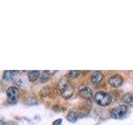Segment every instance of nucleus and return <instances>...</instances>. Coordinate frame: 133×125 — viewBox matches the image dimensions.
Here are the masks:
<instances>
[{
  "instance_id": "nucleus-5",
  "label": "nucleus",
  "mask_w": 133,
  "mask_h": 125,
  "mask_svg": "<svg viewBox=\"0 0 133 125\" xmlns=\"http://www.w3.org/2000/svg\"><path fill=\"white\" fill-rule=\"evenodd\" d=\"M73 93H74V88L69 83V84L61 92V94L63 98H69L73 95Z\"/></svg>"
},
{
  "instance_id": "nucleus-10",
  "label": "nucleus",
  "mask_w": 133,
  "mask_h": 125,
  "mask_svg": "<svg viewBox=\"0 0 133 125\" xmlns=\"http://www.w3.org/2000/svg\"><path fill=\"white\" fill-rule=\"evenodd\" d=\"M68 84L69 83L68 81V78H66V77L62 78L59 80V82H58V89H59L60 92H62V90H63Z\"/></svg>"
},
{
  "instance_id": "nucleus-1",
  "label": "nucleus",
  "mask_w": 133,
  "mask_h": 125,
  "mask_svg": "<svg viewBox=\"0 0 133 125\" xmlns=\"http://www.w3.org/2000/svg\"><path fill=\"white\" fill-rule=\"evenodd\" d=\"M93 98L95 102L100 106H107L111 102V95L109 93H105V92H97Z\"/></svg>"
},
{
  "instance_id": "nucleus-2",
  "label": "nucleus",
  "mask_w": 133,
  "mask_h": 125,
  "mask_svg": "<svg viewBox=\"0 0 133 125\" xmlns=\"http://www.w3.org/2000/svg\"><path fill=\"white\" fill-rule=\"evenodd\" d=\"M127 107L126 105H120L115 108L114 109L111 111V116L112 118L119 119V118H122V117H124L125 114H127Z\"/></svg>"
},
{
  "instance_id": "nucleus-6",
  "label": "nucleus",
  "mask_w": 133,
  "mask_h": 125,
  "mask_svg": "<svg viewBox=\"0 0 133 125\" xmlns=\"http://www.w3.org/2000/svg\"><path fill=\"white\" fill-rule=\"evenodd\" d=\"M79 94H80L82 98H87V99H90L92 97V92L91 89L88 87H84L79 90Z\"/></svg>"
},
{
  "instance_id": "nucleus-4",
  "label": "nucleus",
  "mask_w": 133,
  "mask_h": 125,
  "mask_svg": "<svg viewBox=\"0 0 133 125\" xmlns=\"http://www.w3.org/2000/svg\"><path fill=\"white\" fill-rule=\"evenodd\" d=\"M123 79L121 75H112L109 78V83L113 88H119L122 84Z\"/></svg>"
},
{
  "instance_id": "nucleus-15",
  "label": "nucleus",
  "mask_w": 133,
  "mask_h": 125,
  "mask_svg": "<svg viewBox=\"0 0 133 125\" xmlns=\"http://www.w3.org/2000/svg\"><path fill=\"white\" fill-rule=\"evenodd\" d=\"M62 120L61 118L57 119V120H55V121L53 122L52 125H61V124H62Z\"/></svg>"
},
{
  "instance_id": "nucleus-11",
  "label": "nucleus",
  "mask_w": 133,
  "mask_h": 125,
  "mask_svg": "<svg viewBox=\"0 0 133 125\" xmlns=\"http://www.w3.org/2000/svg\"><path fill=\"white\" fill-rule=\"evenodd\" d=\"M18 73V72L17 71H12V70H9V71H5L3 73V78L6 79V80H11V79H12L15 75Z\"/></svg>"
},
{
  "instance_id": "nucleus-12",
  "label": "nucleus",
  "mask_w": 133,
  "mask_h": 125,
  "mask_svg": "<svg viewBox=\"0 0 133 125\" xmlns=\"http://www.w3.org/2000/svg\"><path fill=\"white\" fill-rule=\"evenodd\" d=\"M122 101L124 103H133V93H125L122 96Z\"/></svg>"
},
{
  "instance_id": "nucleus-9",
  "label": "nucleus",
  "mask_w": 133,
  "mask_h": 125,
  "mask_svg": "<svg viewBox=\"0 0 133 125\" xmlns=\"http://www.w3.org/2000/svg\"><path fill=\"white\" fill-rule=\"evenodd\" d=\"M78 118V115L76 112H74V111H71L69 112L68 115H66V119H68L69 122L71 123H75V122H77V120Z\"/></svg>"
},
{
  "instance_id": "nucleus-3",
  "label": "nucleus",
  "mask_w": 133,
  "mask_h": 125,
  "mask_svg": "<svg viewBox=\"0 0 133 125\" xmlns=\"http://www.w3.org/2000/svg\"><path fill=\"white\" fill-rule=\"evenodd\" d=\"M7 96L8 101L11 103H15L18 98V90L16 87H9L7 89Z\"/></svg>"
},
{
  "instance_id": "nucleus-7",
  "label": "nucleus",
  "mask_w": 133,
  "mask_h": 125,
  "mask_svg": "<svg viewBox=\"0 0 133 125\" xmlns=\"http://www.w3.org/2000/svg\"><path fill=\"white\" fill-rule=\"evenodd\" d=\"M103 74L101 72H94L91 76V80L94 84H99L103 80Z\"/></svg>"
},
{
  "instance_id": "nucleus-8",
  "label": "nucleus",
  "mask_w": 133,
  "mask_h": 125,
  "mask_svg": "<svg viewBox=\"0 0 133 125\" xmlns=\"http://www.w3.org/2000/svg\"><path fill=\"white\" fill-rule=\"evenodd\" d=\"M40 74L41 73H40L39 71H34V70L29 71V72H28V78H29V80H30L31 82L36 81L37 79L39 78Z\"/></svg>"
},
{
  "instance_id": "nucleus-14",
  "label": "nucleus",
  "mask_w": 133,
  "mask_h": 125,
  "mask_svg": "<svg viewBox=\"0 0 133 125\" xmlns=\"http://www.w3.org/2000/svg\"><path fill=\"white\" fill-rule=\"evenodd\" d=\"M80 73H81L80 71H78V70H72L68 73V76L70 78H77L79 75H80Z\"/></svg>"
},
{
  "instance_id": "nucleus-13",
  "label": "nucleus",
  "mask_w": 133,
  "mask_h": 125,
  "mask_svg": "<svg viewBox=\"0 0 133 125\" xmlns=\"http://www.w3.org/2000/svg\"><path fill=\"white\" fill-rule=\"evenodd\" d=\"M50 78V74L48 72H43L41 74H40V76H39V81L41 83H45V82H47L48 79Z\"/></svg>"
}]
</instances>
